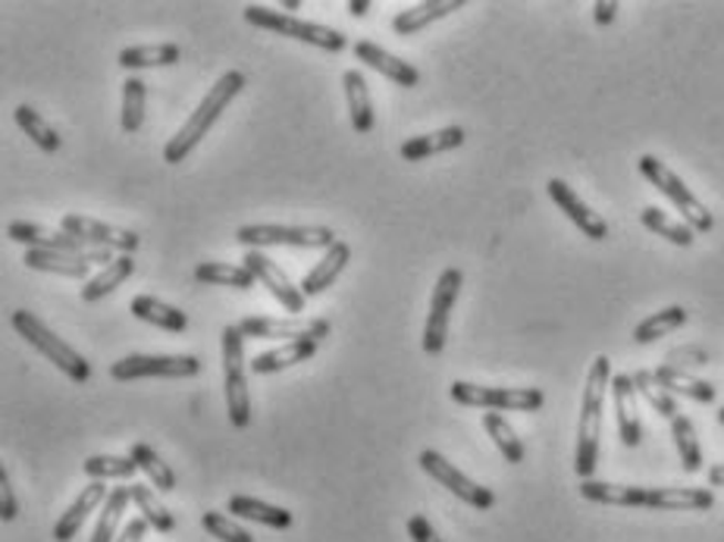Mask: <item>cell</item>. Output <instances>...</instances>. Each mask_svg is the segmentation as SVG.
I'll use <instances>...</instances> for the list:
<instances>
[{
	"label": "cell",
	"mask_w": 724,
	"mask_h": 542,
	"mask_svg": "<svg viewBox=\"0 0 724 542\" xmlns=\"http://www.w3.org/2000/svg\"><path fill=\"white\" fill-rule=\"evenodd\" d=\"M580 496L596 505L652 508V511H709L715 505L712 489L696 487H621V483L584 480Z\"/></svg>",
	"instance_id": "1"
},
{
	"label": "cell",
	"mask_w": 724,
	"mask_h": 542,
	"mask_svg": "<svg viewBox=\"0 0 724 542\" xmlns=\"http://www.w3.org/2000/svg\"><path fill=\"white\" fill-rule=\"evenodd\" d=\"M611 389V361L596 355L587 374V389L580 402V424H577V451H574V470L580 480H592V470L599 465V436H602V408L606 393Z\"/></svg>",
	"instance_id": "2"
},
{
	"label": "cell",
	"mask_w": 724,
	"mask_h": 542,
	"mask_svg": "<svg viewBox=\"0 0 724 542\" xmlns=\"http://www.w3.org/2000/svg\"><path fill=\"white\" fill-rule=\"evenodd\" d=\"M245 88V73H239V70H229L223 73L217 82H213V88L204 94V101L198 104V111L191 113L189 119H186V126L172 135L170 142H167V148H164V164H182L186 157H189L191 150L198 148V142L204 138L210 132V126L220 119V113L227 111L229 104L239 97V92Z\"/></svg>",
	"instance_id": "3"
},
{
	"label": "cell",
	"mask_w": 724,
	"mask_h": 542,
	"mask_svg": "<svg viewBox=\"0 0 724 542\" xmlns=\"http://www.w3.org/2000/svg\"><path fill=\"white\" fill-rule=\"evenodd\" d=\"M10 326H13L39 355L48 357L60 374L70 376L73 383H88V379H92V364L78 355L70 342H63L57 333H51L32 311H13V314H10Z\"/></svg>",
	"instance_id": "4"
},
{
	"label": "cell",
	"mask_w": 724,
	"mask_h": 542,
	"mask_svg": "<svg viewBox=\"0 0 724 542\" xmlns=\"http://www.w3.org/2000/svg\"><path fill=\"white\" fill-rule=\"evenodd\" d=\"M242 17L254 29L276 32V35L283 38H295L302 44L321 48V51H329V54H339V51H345V44H348L343 29H329V25H321V22H305V19L288 17V13H276V10L261 7V3H249Z\"/></svg>",
	"instance_id": "5"
},
{
	"label": "cell",
	"mask_w": 724,
	"mask_h": 542,
	"mask_svg": "<svg viewBox=\"0 0 724 542\" xmlns=\"http://www.w3.org/2000/svg\"><path fill=\"white\" fill-rule=\"evenodd\" d=\"M223 386H227V414L235 430L251 424L249 379H245V333L239 323L223 326Z\"/></svg>",
	"instance_id": "6"
},
{
	"label": "cell",
	"mask_w": 724,
	"mask_h": 542,
	"mask_svg": "<svg viewBox=\"0 0 724 542\" xmlns=\"http://www.w3.org/2000/svg\"><path fill=\"white\" fill-rule=\"evenodd\" d=\"M637 169L643 173V179H649L652 186L659 188L662 195H665L671 205L678 207V213L684 217V223L693 229V232H712L715 229V217H712V210L690 191V188L668 169V164H662L659 157H652V154H643L640 160H637Z\"/></svg>",
	"instance_id": "7"
},
{
	"label": "cell",
	"mask_w": 724,
	"mask_h": 542,
	"mask_svg": "<svg viewBox=\"0 0 724 542\" xmlns=\"http://www.w3.org/2000/svg\"><path fill=\"white\" fill-rule=\"evenodd\" d=\"M235 242L245 244L249 251L261 248H333L339 242L329 226H273L254 223L235 229Z\"/></svg>",
	"instance_id": "8"
},
{
	"label": "cell",
	"mask_w": 724,
	"mask_h": 542,
	"mask_svg": "<svg viewBox=\"0 0 724 542\" xmlns=\"http://www.w3.org/2000/svg\"><path fill=\"white\" fill-rule=\"evenodd\" d=\"M452 402L464 408H483V411H539L546 405L543 389H502V386H476L468 379L452 383Z\"/></svg>",
	"instance_id": "9"
},
{
	"label": "cell",
	"mask_w": 724,
	"mask_h": 542,
	"mask_svg": "<svg viewBox=\"0 0 724 542\" xmlns=\"http://www.w3.org/2000/svg\"><path fill=\"white\" fill-rule=\"evenodd\" d=\"M201 374V361L195 355H126L111 364L114 383L133 379H191Z\"/></svg>",
	"instance_id": "10"
},
{
	"label": "cell",
	"mask_w": 724,
	"mask_h": 542,
	"mask_svg": "<svg viewBox=\"0 0 724 542\" xmlns=\"http://www.w3.org/2000/svg\"><path fill=\"white\" fill-rule=\"evenodd\" d=\"M464 285V273L458 267H445L439 273L437 289L430 295V314H427V326H423V352L427 355H442L445 348V336H449V317L455 308L458 295Z\"/></svg>",
	"instance_id": "11"
},
{
	"label": "cell",
	"mask_w": 724,
	"mask_h": 542,
	"mask_svg": "<svg viewBox=\"0 0 724 542\" xmlns=\"http://www.w3.org/2000/svg\"><path fill=\"white\" fill-rule=\"evenodd\" d=\"M418 465L427 470V473H430L437 483H442V487L449 489L452 496H458L461 502H468L471 508L486 511V508L496 505V496H493V489L480 487V483H474L471 477H464V473H461L455 465H449V461H445V458H442L437 449L420 451Z\"/></svg>",
	"instance_id": "12"
},
{
	"label": "cell",
	"mask_w": 724,
	"mask_h": 542,
	"mask_svg": "<svg viewBox=\"0 0 724 542\" xmlns=\"http://www.w3.org/2000/svg\"><path fill=\"white\" fill-rule=\"evenodd\" d=\"M60 229H66L70 236L82 239L88 248H107V251H119V254H135L138 244H141L138 232H133V229L101 223V220H92L85 213H66L60 220Z\"/></svg>",
	"instance_id": "13"
},
{
	"label": "cell",
	"mask_w": 724,
	"mask_h": 542,
	"mask_svg": "<svg viewBox=\"0 0 724 542\" xmlns=\"http://www.w3.org/2000/svg\"><path fill=\"white\" fill-rule=\"evenodd\" d=\"M239 330L245 333V338H283V342H302V338H314L324 342L333 326L329 320H311V317H245L239 320Z\"/></svg>",
	"instance_id": "14"
},
{
	"label": "cell",
	"mask_w": 724,
	"mask_h": 542,
	"mask_svg": "<svg viewBox=\"0 0 724 542\" xmlns=\"http://www.w3.org/2000/svg\"><path fill=\"white\" fill-rule=\"evenodd\" d=\"M22 263L29 270H41V273H60V277H70V280H85L92 273L95 263H114L107 248H92V251H82V254H60V251H39V248H29Z\"/></svg>",
	"instance_id": "15"
},
{
	"label": "cell",
	"mask_w": 724,
	"mask_h": 542,
	"mask_svg": "<svg viewBox=\"0 0 724 542\" xmlns=\"http://www.w3.org/2000/svg\"><path fill=\"white\" fill-rule=\"evenodd\" d=\"M242 263L254 273V280L261 282L270 295L286 308L288 314H305V304H307L305 292H302V285H295V282L288 280L286 270H283L280 263L270 261L264 251H249Z\"/></svg>",
	"instance_id": "16"
},
{
	"label": "cell",
	"mask_w": 724,
	"mask_h": 542,
	"mask_svg": "<svg viewBox=\"0 0 724 542\" xmlns=\"http://www.w3.org/2000/svg\"><path fill=\"white\" fill-rule=\"evenodd\" d=\"M546 191H549V198H553L555 205L562 207V213H565L587 239H592V242H606V239H609V223H606L590 205H584L580 195H577L565 179H549V183H546Z\"/></svg>",
	"instance_id": "17"
},
{
	"label": "cell",
	"mask_w": 724,
	"mask_h": 542,
	"mask_svg": "<svg viewBox=\"0 0 724 542\" xmlns=\"http://www.w3.org/2000/svg\"><path fill=\"white\" fill-rule=\"evenodd\" d=\"M611 402H615L618 439L628 449H637L643 442V424H640V408H637V386L628 374L611 376Z\"/></svg>",
	"instance_id": "18"
},
{
	"label": "cell",
	"mask_w": 724,
	"mask_h": 542,
	"mask_svg": "<svg viewBox=\"0 0 724 542\" xmlns=\"http://www.w3.org/2000/svg\"><path fill=\"white\" fill-rule=\"evenodd\" d=\"M7 239L10 242L29 244V248H39V251H60V254H82V251H92L88 244L70 236L66 229H51V226L41 223H10L7 226Z\"/></svg>",
	"instance_id": "19"
},
{
	"label": "cell",
	"mask_w": 724,
	"mask_h": 542,
	"mask_svg": "<svg viewBox=\"0 0 724 542\" xmlns=\"http://www.w3.org/2000/svg\"><path fill=\"white\" fill-rule=\"evenodd\" d=\"M355 56L361 60L364 66H370V70L386 75L389 82H396L399 88H415L420 82L418 66H411L408 60L382 51L380 44H374V41H358V44H355Z\"/></svg>",
	"instance_id": "20"
},
{
	"label": "cell",
	"mask_w": 724,
	"mask_h": 542,
	"mask_svg": "<svg viewBox=\"0 0 724 542\" xmlns=\"http://www.w3.org/2000/svg\"><path fill=\"white\" fill-rule=\"evenodd\" d=\"M468 142V132L461 126H445V129L427 132V135H415L408 142H401V160L408 164H418V160H427V157H437V154H445V150L461 148Z\"/></svg>",
	"instance_id": "21"
},
{
	"label": "cell",
	"mask_w": 724,
	"mask_h": 542,
	"mask_svg": "<svg viewBox=\"0 0 724 542\" xmlns=\"http://www.w3.org/2000/svg\"><path fill=\"white\" fill-rule=\"evenodd\" d=\"M464 7V0H423V3H415V7H405L401 13L392 17V32L396 35H418L420 29L433 25L437 19L449 17V13H458Z\"/></svg>",
	"instance_id": "22"
},
{
	"label": "cell",
	"mask_w": 724,
	"mask_h": 542,
	"mask_svg": "<svg viewBox=\"0 0 724 542\" xmlns=\"http://www.w3.org/2000/svg\"><path fill=\"white\" fill-rule=\"evenodd\" d=\"M107 496H111V489L104 487V483H88V487L82 489V496H78L76 502L66 508V514H60V521L54 524V540L57 542L76 540V533L82 530V524H85V518H88L97 505H104Z\"/></svg>",
	"instance_id": "23"
},
{
	"label": "cell",
	"mask_w": 724,
	"mask_h": 542,
	"mask_svg": "<svg viewBox=\"0 0 724 542\" xmlns=\"http://www.w3.org/2000/svg\"><path fill=\"white\" fill-rule=\"evenodd\" d=\"M351 261V248L345 242H336L329 251H326L321 261L311 267V273H307L305 280H302V292H305V299H314V295H321L326 292L333 282L343 277V270Z\"/></svg>",
	"instance_id": "24"
},
{
	"label": "cell",
	"mask_w": 724,
	"mask_h": 542,
	"mask_svg": "<svg viewBox=\"0 0 724 542\" xmlns=\"http://www.w3.org/2000/svg\"><path fill=\"white\" fill-rule=\"evenodd\" d=\"M345 101H348V116H351V129L358 135H367L377 126V116H374V101L367 92V82H364L361 70H345L343 75Z\"/></svg>",
	"instance_id": "25"
},
{
	"label": "cell",
	"mask_w": 724,
	"mask_h": 542,
	"mask_svg": "<svg viewBox=\"0 0 724 542\" xmlns=\"http://www.w3.org/2000/svg\"><path fill=\"white\" fill-rule=\"evenodd\" d=\"M317 345L314 338H302V342H286L280 348H270L264 355H258L251 361V371L258 376H270L286 371V367H295V364H305L311 357L317 355Z\"/></svg>",
	"instance_id": "26"
},
{
	"label": "cell",
	"mask_w": 724,
	"mask_h": 542,
	"mask_svg": "<svg viewBox=\"0 0 724 542\" xmlns=\"http://www.w3.org/2000/svg\"><path fill=\"white\" fill-rule=\"evenodd\" d=\"M129 311H133L138 320L151 323V326L164 330V333H172V336H179V333L189 330V317H186L179 308H172V304H167V301L154 299V295H135V299L129 301Z\"/></svg>",
	"instance_id": "27"
},
{
	"label": "cell",
	"mask_w": 724,
	"mask_h": 542,
	"mask_svg": "<svg viewBox=\"0 0 724 542\" xmlns=\"http://www.w3.org/2000/svg\"><path fill=\"white\" fill-rule=\"evenodd\" d=\"M652 376H655V383H659L662 389H668V393L686 395V398H693V402H700V405H712V402H715V386L700 379V376L686 374L681 367L662 364V367L652 371Z\"/></svg>",
	"instance_id": "28"
},
{
	"label": "cell",
	"mask_w": 724,
	"mask_h": 542,
	"mask_svg": "<svg viewBox=\"0 0 724 542\" xmlns=\"http://www.w3.org/2000/svg\"><path fill=\"white\" fill-rule=\"evenodd\" d=\"M135 273V258L133 254H119V258H114V263H107L97 277H92V280L85 282V289H82V301L85 304H95V301L107 299L111 292H116L123 282L129 280Z\"/></svg>",
	"instance_id": "29"
},
{
	"label": "cell",
	"mask_w": 724,
	"mask_h": 542,
	"mask_svg": "<svg viewBox=\"0 0 724 542\" xmlns=\"http://www.w3.org/2000/svg\"><path fill=\"white\" fill-rule=\"evenodd\" d=\"M195 280L204 282V285H227V289H239V292H249V289L258 285L254 273H251L245 263L204 261L195 267Z\"/></svg>",
	"instance_id": "30"
},
{
	"label": "cell",
	"mask_w": 724,
	"mask_h": 542,
	"mask_svg": "<svg viewBox=\"0 0 724 542\" xmlns=\"http://www.w3.org/2000/svg\"><path fill=\"white\" fill-rule=\"evenodd\" d=\"M227 511L229 514H235V518L273 527V530H288V527H292V511L280 505H267V502H258V499H251V496H232L227 502Z\"/></svg>",
	"instance_id": "31"
},
{
	"label": "cell",
	"mask_w": 724,
	"mask_h": 542,
	"mask_svg": "<svg viewBox=\"0 0 724 542\" xmlns=\"http://www.w3.org/2000/svg\"><path fill=\"white\" fill-rule=\"evenodd\" d=\"M179 44H135L119 51V66L123 70H151V66H176L179 63Z\"/></svg>",
	"instance_id": "32"
},
{
	"label": "cell",
	"mask_w": 724,
	"mask_h": 542,
	"mask_svg": "<svg viewBox=\"0 0 724 542\" xmlns=\"http://www.w3.org/2000/svg\"><path fill=\"white\" fill-rule=\"evenodd\" d=\"M129 458H133L138 470L151 480L154 489H160V492H172V489H176V473H172L170 465H167L148 442H133Z\"/></svg>",
	"instance_id": "33"
},
{
	"label": "cell",
	"mask_w": 724,
	"mask_h": 542,
	"mask_svg": "<svg viewBox=\"0 0 724 542\" xmlns=\"http://www.w3.org/2000/svg\"><path fill=\"white\" fill-rule=\"evenodd\" d=\"M13 119H17V126H20L35 145H39L44 154H57L60 150V135L57 129L41 116L35 107H29V104H20L17 111H13Z\"/></svg>",
	"instance_id": "34"
},
{
	"label": "cell",
	"mask_w": 724,
	"mask_h": 542,
	"mask_svg": "<svg viewBox=\"0 0 724 542\" xmlns=\"http://www.w3.org/2000/svg\"><path fill=\"white\" fill-rule=\"evenodd\" d=\"M686 323V311L681 304H671V308H662L659 314H652L643 323H637V330H633V342H640V345H649V342H655V338L668 336V333H674V330H681Z\"/></svg>",
	"instance_id": "35"
},
{
	"label": "cell",
	"mask_w": 724,
	"mask_h": 542,
	"mask_svg": "<svg viewBox=\"0 0 724 542\" xmlns=\"http://www.w3.org/2000/svg\"><path fill=\"white\" fill-rule=\"evenodd\" d=\"M129 502H133L129 487L111 489V496H107V502H104V511H101V518H97L95 533H92V542H116V527L123 521Z\"/></svg>",
	"instance_id": "36"
},
{
	"label": "cell",
	"mask_w": 724,
	"mask_h": 542,
	"mask_svg": "<svg viewBox=\"0 0 724 542\" xmlns=\"http://www.w3.org/2000/svg\"><path fill=\"white\" fill-rule=\"evenodd\" d=\"M671 436H674V446H678V455H681V465H684L686 473L703 470V451H700L696 427H693V420L686 414H678L671 420Z\"/></svg>",
	"instance_id": "37"
},
{
	"label": "cell",
	"mask_w": 724,
	"mask_h": 542,
	"mask_svg": "<svg viewBox=\"0 0 724 542\" xmlns=\"http://www.w3.org/2000/svg\"><path fill=\"white\" fill-rule=\"evenodd\" d=\"M640 223L647 226L649 232H655V236L668 239L671 244L690 248V244L696 242V232H693L690 226L671 220L665 210H659V207H643V213H640Z\"/></svg>",
	"instance_id": "38"
},
{
	"label": "cell",
	"mask_w": 724,
	"mask_h": 542,
	"mask_svg": "<svg viewBox=\"0 0 724 542\" xmlns=\"http://www.w3.org/2000/svg\"><path fill=\"white\" fill-rule=\"evenodd\" d=\"M483 430L493 436V442H496V449L502 451V458L508 461V465H521L524 461V442L517 439V432L512 430V424L496 411H486L483 414Z\"/></svg>",
	"instance_id": "39"
},
{
	"label": "cell",
	"mask_w": 724,
	"mask_h": 542,
	"mask_svg": "<svg viewBox=\"0 0 724 542\" xmlns=\"http://www.w3.org/2000/svg\"><path fill=\"white\" fill-rule=\"evenodd\" d=\"M145 101H148L145 79L129 75V79L123 82V132L135 135V132L141 129V123H145Z\"/></svg>",
	"instance_id": "40"
},
{
	"label": "cell",
	"mask_w": 724,
	"mask_h": 542,
	"mask_svg": "<svg viewBox=\"0 0 724 542\" xmlns=\"http://www.w3.org/2000/svg\"><path fill=\"white\" fill-rule=\"evenodd\" d=\"M633 379V386H637V395H643L649 402V408L659 414V417H665V420H674L678 417V402H674V395L662 389L659 383H655V376L649 374V371H637V374H630Z\"/></svg>",
	"instance_id": "41"
},
{
	"label": "cell",
	"mask_w": 724,
	"mask_h": 542,
	"mask_svg": "<svg viewBox=\"0 0 724 542\" xmlns=\"http://www.w3.org/2000/svg\"><path fill=\"white\" fill-rule=\"evenodd\" d=\"M82 470L95 483H104V480H126V477H133L138 465H135L129 455H95V458H88L82 465Z\"/></svg>",
	"instance_id": "42"
},
{
	"label": "cell",
	"mask_w": 724,
	"mask_h": 542,
	"mask_svg": "<svg viewBox=\"0 0 724 542\" xmlns=\"http://www.w3.org/2000/svg\"><path fill=\"white\" fill-rule=\"evenodd\" d=\"M133 492V502L135 508L141 511V518L154 527V530H160V533H172L176 530V521H172V514L167 508L157 502V496H154L151 487H145V483H135L129 487Z\"/></svg>",
	"instance_id": "43"
},
{
	"label": "cell",
	"mask_w": 724,
	"mask_h": 542,
	"mask_svg": "<svg viewBox=\"0 0 724 542\" xmlns=\"http://www.w3.org/2000/svg\"><path fill=\"white\" fill-rule=\"evenodd\" d=\"M201 527L208 530L213 540L220 542H254V536H251L245 527L229 521L227 514H220V511H204V514H201Z\"/></svg>",
	"instance_id": "44"
},
{
	"label": "cell",
	"mask_w": 724,
	"mask_h": 542,
	"mask_svg": "<svg viewBox=\"0 0 724 542\" xmlns=\"http://www.w3.org/2000/svg\"><path fill=\"white\" fill-rule=\"evenodd\" d=\"M0 518L10 524L20 518V505H17V496H13V487H10V473L7 468H0Z\"/></svg>",
	"instance_id": "45"
},
{
	"label": "cell",
	"mask_w": 724,
	"mask_h": 542,
	"mask_svg": "<svg viewBox=\"0 0 724 542\" xmlns=\"http://www.w3.org/2000/svg\"><path fill=\"white\" fill-rule=\"evenodd\" d=\"M408 536H411L415 542H442L437 530H433V524H430L423 514H411V521H408Z\"/></svg>",
	"instance_id": "46"
},
{
	"label": "cell",
	"mask_w": 724,
	"mask_h": 542,
	"mask_svg": "<svg viewBox=\"0 0 724 542\" xmlns=\"http://www.w3.org/2000/svg\"><path fill=\"white\" fill-rule=\"evenodd\" d=\"M618 17V3L615 0H596L592 3V19L599 22V25H609Z\"/></svg>",
	"instance_id": "47"
},
{
	"label": "cell",
	"mask_w": 724,
	"mask_h": 542,
	"mask_svg": "<svg viewBox=\"0 0 724 542\" xmlns=\"http://www.w3.org/2000/svg\"><path fill=\"white\" fill-rule=\"evenodd\" d=\"M148 521H145V518H135V521H129V524H126V530H123V533H119V540L116 542H141L145 540V533H148Z\"/></svg>",
	"instance_id": "48"
},
{
	"label": "cell",
	"mask_w": 724,
	"mask_h": 542,
	"mask_svg": "<svg viewBox=\"0 0 724 542\" xmlns=\"http://www.w3.org/2000/svg\"><path fill=\"white\" fill-rule=\"evenodd\" d=\"M709 487H724V465L709 468Z\"/></svg>",
	"instance_id": "49"
},
{
	"label": "cell",
	"mask_w": 724,
	"mask_h": 542,
	"mask_svg": "<svg viewBox=\"0 0 724 542\" xmlns=\"http://www.w3.org/2000/svg\"><path fill=\"white\" fill-rule=\"evenodd\" d=\"M348 10H351V17H367V10H370V0H351V3H348Z\"/></svg>",
	"instance_id": "50"
},
{
	"label": "cell",
	"mask_w": 724,
	"mask_h": 542,
	"mask_svg": "<svg viewBox=\"0 0 724 542\" xmlns=\"http://www.w3.org/2000/svg\"><path fill=\"white\" fill-rule=\"evenodd\" d=\"M283 10H288V17H292L295 10H302V0H283Z\"/></svg>",
	"instance_id": "51"
},
{
	"label": "cell",
	"mask_w": 724,
	"mask_h": 542,
	"mask_svg": "<svg viewBox=\"0 0 724 542\" xmlns=\"http://www.w3.org/2000/svg\"><path fill=\"white\" fill-rule=\"evenodd\" d=\"M718 424H722V427H724V408H718Z\"/></svg>",
	"instance_id": "52"
}]
</instances>
